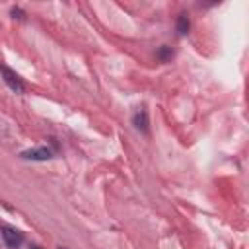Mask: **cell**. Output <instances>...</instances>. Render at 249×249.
<instances>
[{
	"mask_svg": "<svg viewBox=\"0 0 249 249\" xmlns=\"http://www.w3.org/2000/svg\"><path fill=\"white\" fill-rule=\"evenodd\" d=\"M23 160H31V161H47L51 158V150L49 148H33V150H25L21 152Z\"/></svg>",
	"mask_w": 249,
	"mask_h": 249,
	"instance_id": "obj_2",
	"label": "cell"
},
{
	"mask_svg": "<svg viewBox=\"0 0 249 249\" xmlns=\"http://www.w3.org/2000/svg\"><path fill=\"white\" fill-rule=\"evenodd\" d=\"M134 126H136L138 130H142V132L148 130V117H146V111H138V113L134 115Z\"/></svg>",
	"mask_w": 249,
	"mask_h": 249,
	"instance_id": "obj_4",
	"label": "cell"
},
{
	"mask_svg": "<svg viewBox=\"0 0 249 249\" xmlns=\"http://www.w3.org/2000/svg\"><path fill=\"white\" fill-rule=\"evenodd\" d=\"M60 249H64V247H60Z\"/></svg>",
	"mask_w": 249,
	"mask_h": 249,
	"instance_id": "obj_8",
	"label": "cell"
},
{
	"mask_svg": "<svg viewBox=\"0 0 249 249\" xmlns=\"http://www.w3.org/2000/svg\"><path fill=\"white\" fill-rule=\"evenodd\" d=\"M177 31H179L181 35L189 31V19H187L185 14H179V19H177Z\"/></svg>",
	"mask_w": 249,
	"mask_h": 249,
	"instance_id": "obj_5",
	"label": "cell"
},
{
	"mask_svg": "<svg viewBox=\"0 0 249 249\" xmlns=\"http://www.w3.org/2000/svg\"><path fill=\"white\" fill-rule=\"evenodd\" d=\"M31 249H41V247H37V245H33V247H31Z\"/></svg>",
	"mask_w": 249,
	"mask_h": 249,
	"instance_id": "obj_7",
	"label": "cell"
},
{
	"mask_svg": "<svg viewBox=\"0 0 249 249\" xmlns=\"http://www.w3.org/2000/svg\"><path fill=\"white\" fill-rule=\"evenodd\" d=\"M0 72H2V78H4L6 86H8L12 91H16V93H23L25 86H23V82L19 80V76H18L14 70H10L6 64H0Z\"/></svg>",
	"mask_w": 249,
	"mask_h": 249,
	"instance_id": "obj_1",
	"label": "cell"
},
{
	"mask_svg": "<svg viewBox=\"0 0 249 249\" xmlns=\"http://www.w3.org/2000/svg\"><path fill=\"white\" fill-rule=\"evenodd\" d=\"M2 239L6 241V245L8 247H18V245H21V241H23V235L18 231V230H14V228H4L2 230Z\"/></svg>",
	"mask_w": 249,
	"mask_h": 249,
	"instance_id": "obj_3",
	"label": "cell"
},
{
	"mask_svg": "<svg viewBox=\"0 0 249 249\" xmlns=\"http://www.w3.org/2000/svg\"><path fill=\"white\" fill-rule=\"evenodd\" d=\"M160 56H161V58H169V56H173V53H171L169 49H161V51H160Z\"/></svg>",
	"mask_w": 249,
	"mask_h": 249,
	"instance_id": "obj_6",
	"label": "cell"
}]
</instances>
